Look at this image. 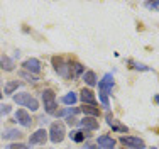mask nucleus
<instances>
[{
  "instance_id": "f3484780",
  "label": "nucleus",
  "mask_w": 159,
  "mask_h": 149,
  "mask_svg": "<svg viewBox=\"0 0 159 149\" xmlns=\"http://www.w3.org/2000/svg\"><path fill=\"white\" fill-rule=\"evenodd\" d=\"M81 112L85 114V117H97L100 115V110H98V107H93V105H83L81 107Z\"/></svg>"
},
{
  "instance_id": "cd10ccee",
  "label": "nucleus",
  "mask_w": 159,
  "mask_h": 149,
  "mask_svg": "<svg viewBox=\"0 0 159 149\" xmlns=\"http://www.w3.org/2000/svg\"><path fill=\"white\" fill-rule=\"evenodd\" d=\"M66 124L68 125H75V124H76V119H75V117H71V115H68L66 117Z\"/></svg>"
},
{
  "instance_id": "c756f323",
  "label": "nucleus",
  "mask_w": 159,
  "mask_h": 149,
  "mask_svg": "<svg viewBox=\"0 0 159 149\" xmlns=\"http://www.w3.org/2000/svg\"><path fill=\"white\" fill-rule=\"evenodd\" d=\"M154 102H156V104L159 105V95H156V97H154Z\"/></svg>"
},
{
  "instance_id": "412c9836",
  "label": "nucleus",
  "mask_w": 159,
  "mask_h": 149,
  "mask_svg": "<svg viewBox=\"0 0 159 149\" xmlns=\"http://www.w3.org/2000/svg\"><path fill=\"white\" fill-rule=\"evenodd\" d=\"M76 100H78V95L75 93V91H70V93H66L61 98V102H63V104H66V105H75V104H76Z\"/></svg>"
},
{
  "instance_id": "393cba45",
  "label": "nucleus",
  "mask_w": 159,
  "mask_h": 149,
  "mask_svg": "<svg viewBox=\"0 0 159 149\" xmlns=\"http://www.w3.org/2000/svg\"><path fill=\"white\" fill-rule=\"evenodd\" d=\"M144 5H146L147 9H151V10H159V2H146Z\"/></svg>"
},
{
  "instance_id": "2eb2a0df",
  "label": "nucleus",
  "mask_w": 159,
  "mask_h": 149,
  "mask_svg": "<svg viewBox=\"0 0 159 149\" xmlns=\"http://www.w3.org/2000/svg\"><path fill=\"white\" fill-rule=\"evenodd\" d=\"M107 124L110 125V127H112L115 132H127V131H129V129L125 127V125H120V124H117V120L113 119V117L110 115V114H107Z\"/></svg>"
},
{
  "instance_id": "9b49d317",
  "label": "nucleus",
  "mask_w": 159,
  "mask_h": 149,
  "mask_svg": "<svg viewBox=\"0 0 159 149\" xmlns=\"http://www.w3.org/2000/svg\"><path fill=\"white\" fill-rule=\"evenodd\" d=\"M78 124H80V127L85 129V131H97L98 129V120L95 117H85V119H81Z\"/></svg>"
},
{
  "instance_id": "5701e85b",
  "label": "nucleus",
  "mask_w": 159,
  "mask_h": 149,
  "mask_svg": "<svg viewBox=\"0 0 159 149\" xmlns=\"http://www.w3.org/2000/svg\"><path fill=\"white\" fill-rule=\"evenodd\" d=\"M19 75H20L22 78H25L29 83H36V81H37V78H36V76H34V75H31V73H27V71H20Z\"/></svg>"
},
{
  "instance_id": "c85d7f7f",
  "label": "nucleus",
  "mask_w": 159,
  "mask_h": 149,
  "mask_svg": "<svg viewBox=\"0 0 159 149\" xmlns=\"http://www.w3.org/2000/svg\"><path fill=\"white\" fill-rule=\"evenodd\" d=\"M83 149H97V147H95V146H90V144H86V146L83 147Z\"/></svg>"
},
{
  "instance_id": "6ab92c4d",
  "label": "nucleus",
  "mask_w": 159,
  "mask_h": 149,
  "mask_svg": "<svg viewBox=\"0 0 159 149\" xmlns=\"http://www.w3.org/2000/svg\"><path fill=\"white\" fill-rule=\"evenodd\" d=\"M68 136H70V139L75 141V142H83V141L88 137V134H85L83 131H71Z\"/></svg>"
},
{
  "instance_id": "dca6fc26",
  "label": "nucleus",
  "mask_w": 159,
  "mask_h": 149,
  "mask_svg": "<svg viewBox=\"0 0 159 149\" xmlns=\"http://www.w3.org/2000/svg\"><path fill=\"white\" fill-rule=\"evenodd\" d=\"M20 86V83L17 80H12V81H7L5 86H3V95H14L17 91V88Z\"/></svg>"
},
{
  "instance_id": "4468645a",
  "label": "nucleus",
  "mask_w": 159,
  "mask_h": 149,
  "mask_svg": "<svg viewBox=\"0 0 159 149\" xmlns=\"http://www.w3.org/2000/svg\"><path fill=\"white\" fill-rule=\"evenodd\" d=\"M14 59L12 58H9L7 54H3L2 58H0V68H2L3 71H12L14 70Z\"/></svg>"
},
{
  "instance_id": "1a4fd4ad",
  "label": "nucleus",
  "mask_w": 159,
  "mask_h": 149,
  "mask_svg": "<svg viewBox=\"0 0 159 149\" xmlns=\"http://www.w3.org/2000/svg\"><path fill=\"white\" fill-rule=\"evenodd\" d=\"M80 98H81L83 105H93V107H97V97H95V93H93L90 88H83L81 91H80Z\"/></svg>"
},
{
  "instance_id": "20e7f679",
  "label": "nucleus",
  "mask_w": 159,
  "mask_h": 149,
  "mask_svg": "<svg viewBox=\"0 0 159 149\" xmlns=\"http://www.w3.org/2000/svg\"><path fill=\"white\" fill-rule=\"evenodd\" d=\"M52 66H54L56 73L61 75L63 78H73V76H71V66H70V63H66L63 58L54 56V58H52Z\"/></svg>"
},
{
  "instance_id": "7c9ffc66",
  "label": "nucleus",
  "mask_w": 159,
  "mask_h": 149,
  "mask_svg": "<svg viewBox=\"0 0 159 149\" xmlns=\"http://www.w3.org/2000/svg\"><path fill=\"white\" fill-rule=\"evenodd\" d=\"M2 95H3V93H2V90H0V98H2Z\"/></svg>"
},
{
  "instance_id": "7ed1b4c3",
  "label": "nucleus",
  "mask_w": 159,
  "mask_h": 149,
  "mask_svg": "<svg viewBox=\"0 0 159 149\" xmlns=\"http://www.w3.org/2000/svg\"><path fill=\"white\" fill-rule=\"evenodd\" d=\"M49 139H51V142L54 144H59L63 142L64 136H66V132H64V125L61 122H52L51 124V129H49Z\"/></svg>"
},
{
  "instance_id": "bb28decb",
  "label": "nucleus",
  "mask_w": 159,
  "mask_h": 149,
  "mask_svg": "<svg viewBox=\"0 0 159 149\" xmlns=\"http://www.w3.org/2000/svg\"><path fill=\"white\" fill-rule=\"evenodd\" d=\"M9 112H10V107L9 105H0V114H2V115H7Z\"/></svg>"
},
{
  "instance_id": "2f4dec72",
  "label": "nucleus",
  "mask_w": 159,
  "mask_h": 149,
  "mask_svg": "<svg viewBox=\"0 0 159 149\" xmlns=\"http://www.w3.org/2000/svg\"><path fill=\"white\" fill-rule=\"evenodd\" d=\"M98 149H102V147H98Z\"/></svg>"
},
{
  "instance_id": "b1692460",
  "label": "nucleus",
  "mask_w": 159,
  "mask_h": 149,
  "mask_svg": "<svg viewBox=\"0 0 159 149\" xmlns=\"http://www.w3.org/2000/svg\"><path fill=\"white\" fill-rule=\"evenodd\" d=\"M5 149H31V147L25 146V144H22V142H12V144H9Z\"/></svg>"
},
{
  "instance_id": "39448f33",
  "label": "nucleus",
  "mask_w": 159,
  "mask_h": 149,
  "mask_svg": "<svg viewBox=\"0 0 159 149\" xmlns=\"http://www.w3.org/2000/svg\"><path fill=\"white\" fill-rule=\"evenodd\" d=\"M120 142L124 144L127 149H146V142L141 137H134V136H122Z\"/></svg>"
},
{
  "instance_id": "0eeeda50",
  "label": "nucleus",
  "mask_w": 159,
  "mask_h": 149,
  "mask_svg": "<svg viewBox=\"0 0 159 149\" xmlns=\"http://www.w3.org/2000/svg\"><path fill=\"white\" fill-rule=\"evenodd\" d=\"M14 119H16V122L20 124L22 127H31V124H32L31 115H29L27 110H24V109H19L17 112L14 114Z\"/></svg>"
},
{
  "instance_id": "4be33fe9",
  "label": "nucleus",
  "mask_w": 159,
  "mask_h": 149,
  "mask_svg": "<svg viewBox=\"0 0 159 149\" xmlns=\"http://www.w3.org/2000/svg\"><path fill=\"white\" fill-rule=\"evenodd\" d=\"M129 63H130L132 68L137 70V71H151V68L146 66V64H142V63H135V61H129Z\"/></svg>"
},
{
  "instance_id": "ddd939ff",
  "label": "nucleus",
  "mask_w": 159,
  "mask_h": 149,
  "mask_svg": "<svg viewBox=\"0 0 159 149\" xmlns=\"http://www.w3.org/2000/svg\"><path fill=\"white\" fill-rule=\"evenodd\" d=\"M2 137H3L5 141H10V139H20V137H22V132L19 131V129L10 127V129H5V131H3Z\"/></svg>"
},
{
  "instance_id": "473e14b6",
  "label": "nucleus",
  "mask_w": 159,
  "mask_h": 149,
  "mask_svg": "<svg viewBox=\"0 0 159 149\" xmlns=\"http://www.w3.org/2000/svg\"><path fill=\"white\" fill-rule=\"evenodd\" d=\"M125 149H127V147H125Z\"/></svg>"
},
{
  "instance_id": "a878e982",
  "label": "nucleus",
  "mask_w": 159,
  "mask_h": 149,
  "mask_svg": "<svg viewBox=\"0 0 159 149\" xmlns=\"http://www.w3.org/2000/svg\"><path fill=\"white\" fill-rule=\"evenodd\" d=\"M98 97H100V102L103 104V107H107V109H108V105H110V104H108V97H107V95L98 93Z\"/></svg>"
},
{
  "instance_id": "a211bd4d",
  "label": "nucleus",
  "mask_w": 159,
  "mask_h": 149,
  "mask_svg": "<svg viewBox=\"0 0 159 149\" xmlns=\"http://www.w3.org/2000/svg\"><path fill=\"white\" fill-rule=\"evenodd\" d=\"M83 80H85V83L88 86H95L97 85V75H95V71H85V73H83Z\"/></svg>"
},
{
  "instance_id": "9d476101",
  "label": "nucleus",
  "mask_w": 159,
  "mask_h": 149,
  "mask_svg": "<svg viewBox=\"0 0 159 149\" xmlns=\"http://www.w3.org/2000/svg\"><path fill=\"white\" fill-rule=\"evenodd\" d=\"M48 139V132L44 131V129H37L34 134H31V137H29V144L31 146H34V144H44Z\"/></svg>"
},
{
  "instance_id": "f257e3e1",
  "label": "nucleus",
  "mask_w": 159,
  "mask_h": 149,
  "mask_svg": "<svg viewBox=\"0 0 159 149\" xmlns=\"http://www.w3.org/2000/svg\"><path fill=\"white\" fill-rule=\"evenodd\" d=\"M14 102H16L17 105H20V107H25V109L32 110V112H36V110L39 109V102H37L31 93H27V91H22V93L14 95Z\"/></svg>"
},
{
  "instance_id": "6e6552de",
  "label": "nucleus",
  "mask_w": 159,
  "mask_h": 149,
  "mask_svg": "<svg viewBox=\"0 0 159 149\" xmlns=\"http://www.w3.org/2000/svg\"><path fill=\"white\" fill-rule=\"evenodd\" d=\"M22 66H24V71H27V73H39L41 71V61L39 59H36V58H29V59H25L24 63H22Z\"/></svg>"
},
{
  "instance_id": "f8f14e48",
  "label": "nucleus",
  "mask_w": 159,
  "mask_h": 149,
  "mask_svg": "<svg viewBox=\"0 0 159 149\" xmlns=\"http://www.w3.org/2000/svg\"><path fill=\"white\" fill-rule=\"evenodd\" d=\"M97 144L102 149H113V147H115V139L110 137V136H100L97 139Z\"/></svg>"
},
{
  "instance_id": "423d86ee",
  "label": "nucleus",
  "mask_w": 159,
  "mask_h": 149,
  "mask_svg": "<svg viewBox=\"0 0 159 149\" xmlns=\"http://www.w3.org/2000/svg\"><path fill=\"white\" fill-rule=\"evenodd\" d=\"M98 85V90H100V93H103V95H110L112 93V90H113V85H115V81H113V76L112 73H107L103 76V78L100 80V81L97 83Z\"/></svg>"
},
{
  "instance_id": "aec40b11",
  "label": "nucleus",
  "mask_w": 159,
  "mask_h": 149,
  "mask_svg": "<svg viewBox=\"0 0 159 149\" xmlns=\"http://www.w3.org/2000/svg\"><path fill=\"white\" fill-rule=\"evenodd\" d=\"M70 66H71V76H73V78H78L80 75H83L85 73V66H83L81 63H70Z\"/></svg>"
},
{
  "instance_id": "f03ea898",
  "label": "nucleus",
  "mask_w": 159,
  "mask_h": 149,
  "mask_svg": "<svg viewBox=\"0 0 159 149\" xmlns=\"http://www.w3.org/2000/svg\"><path fill=\"white\" fill-rule=\"evenodd\" d=\"M43 104H44V110L49 115H54L56 114V93L51 88L43 90Z\"/></svg>"
}]
</instances>
